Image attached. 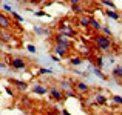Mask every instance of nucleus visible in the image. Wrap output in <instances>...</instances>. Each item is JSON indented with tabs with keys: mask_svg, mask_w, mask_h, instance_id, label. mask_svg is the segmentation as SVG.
Masks as SVG:
<instances>
[{
	"mask_svg": "<svg viewBox=\"0 0 122 115\" xmlns=\"http://www.w3.org/2000/svg\"><path fill=\"white\" fill-rule=\"evenodd\" d=\"M11 68H14V69H25L26 68V63H25V60H22V58H12Z\"/></svg>",
	"mask_w": 122,
	"mask_h": 115,
	"instance_id": "nucleus-5",
	"label": "nucleus"
},
{
	"mask_svg": "<svg viewBox=\"0 0 122 115\" xmlns=\"http://www.w3.org/2000/svg\"><path fill=\"white\" fill-rule=\"evenodd\" d=\"M62 86H63V88H65V89H71V88H73V86L70 84V83L66 81V80H63V81H62Z\"/></svg>",
	"mask_w": 122,
	"mask_h": 115,
	"instance_id": "nucleus-25",
	"label": "nucleus"
},
{
	"mask_svg": "<svg viewBox=\"0 0 122 115\" xmlns=\"http://www.w3.org/2000/svg\"><path fill=\"white\" fill-rule=\"evenodd\" d=\"M20 2H22V3H31L33 0H20Z\"/></svg>",
	"mask_w": 122,
	"mask_h": 115,
	"instance_id": "nucleus-31",
	"label": "nucleus"
},
{
	"mask_svg": "<svg viewBox=\"0 0 122 115\" xmlns=\"http://www.w3.org/2000/svg\"><path fill=\"white\" fill-rule=\"evenodd\" d=\"M11 26H12L11 18L0 12V29H11Z\"/></svg>",
	"mask_w": 122,
	"mask_h": 115,
	"instance_id": "nucleus-4",
	"label": "nucleus"
},
{
	"mask_svg": "<svg viewBox=\"0 0 122 115\" xmlns=\"http://www.w3.org/2000/svg\"><path fill=\"white\" fill-rule=\"evenodd\" d=\"M5 62H6V63H5L6 66H11V63H12V57H11V55H6V57H5Z\"/></svg>",
	"mask_w": 122,
	"mask_h": 115,
	"instance_id": "nucleus-23",
	"label": "nucleus"
},
{
	"mask_svg": "<svg viewBox=\"0 0 122 115\" xmlns=\"http://www.w3.org/2000/svg\"><path fill=\"white\" fill-rule=\"evenodd\" d=\"M11 81H12V84H15L19 89H20V91H26L28 84H26L25 81H20V80H11Z\"/></svg>",
	"mask_w": 122,
	"mask_h": 115,
	"instance_id": "nucleus-9",
	"label": "nucleus"
},
{
	"mask_svg": "<svg viewBox=\"0 0 122 115\" xmlns=\"http://www.w3.org/2000/svg\"><path fill=\"white\" fill-rule=\"evenodd\" d=\"M48 94H50V97H51V98H54L56 101L63 100V97H65L63 91H60V89H59V88H56V86H53V88L48 91Z\"/></svg>",
	"mask_w": 122,
	"mask_h": 115,
	"instance_id": "nucleus-2",
	"label": "nucleus"
},
{
	"mask_svg": "<svg viewBox=\"0 0 122 115\" xmlns=\"http://www.w3.org/2000/svg\"><path fill=\"white\" fill-rule=\"evenodd\" d=\"M79 25L83 28H88L90 26V17H85V15H81L79 17Z\"/></svg>",
	"mask_w": 122,
	"mask_h": 115,
	"instance_id": "nucleus-11",
	"label": "nucleus"
},
{
	"mask_svg": "<svg viewBox=\"0 0 122 115\" xmlns=\"http://www.w3.org/2000/svg\"><path fill=\"white\" fill-rule=\"evenodd\" d=\"M73 88H74V91L77 92L79 95H83V94H88V92H90V88L86 86V83H83V81L74 83V84H73Z\"/></svg>",
	"mask_w": 122,
	"mask_h": 115,
	"instance_id": "nucleus-3",
	"label": "nucleus"
},
{
	"mask_svg": "<svg viewBox=\"0 0 122 115\" xmlns=\"http://www.w3.org/2000/svg\"><path fill=\"white\" fill-rule=\"evenodd\" d=\"M71 11L73 12H76V14H81L82 15V12H83V8L79 3H76V5H71Z\"/></svg>",
	"mask_w": 122,
	"mask_h": 115,
	"instance_id": "nucleus-14",
	"label": "nucleus"
},
{
	"mask_svg": "<svg viewBox=\"0 0 122 115\" xmlns=\"http://www.w3.org/2000/svg\"><path fill=\"white\" fill-rule=\"evenodd\" d=\"M54 49H56V52L59 54V55H62V57H65V55H66V52H65V51L62 49V48H59L57 44H56V48H54Z\"/></svg>",
	"mask_w": 122,
	"mask_h": 115,
	"instance_id": "nucleus-19",
	"label": "nucleus"
},
{
	"mask_svg": "<svg viewBox=\"0 0 122 115\" xmlns=\"http://www.w3.org/2000/svg\"><path fill=\"white\" fill-rule=\"evenodd\" d=\"M33 92L37 95H45V94H48V89L43 84H36V86H33Z\"/></svg>",
	"mask_w": 122,
	"mask_h": 115,
	"instance_id": "nucleus-7",
	"label": "nucleus"
},
{
	"mask_svg": "<svg viewBox=\"0 0 122 115\" xmlns=\"http://www.w3.org/2000/svg\"><path fill=\"white\" fill-rule=\"evenodd\" d=\"M102 31H104V35H108V37H111V29H110V28H107V26H102Z\"/></svg>",
	"mask_w": 122,
	"mask_h": 115,
	"instance_id": "nucleus-20",
	"label": "nucleus"
},
{
	"mask_svg": "<svg viewBox=\"0 0 122 115\" xmlns=\"http://www.w3.org/2000/svg\"><path fill=\"white\" fill-rule=\"evenodd\" d=\"M108 115H113V114H108Z\"/></svg>",
	"mask_w": 122,
	"mask_h": 115,
	"instance_id": "nucleus-33",
	"label": "nucleus"
},
{
	"mask_svg": "<svg viewBox=\"0 0 122 115\" xmlns=\"http://www.w3.org/2000/svg\"><path fill=\"white\" fill-rule=\"evenodd\" d=\"M90 26H91L94 31H101L102 29V25L99 23L96 18H93V17H90Z\"/></svg>",
	"mask_w": 122,
	"mask_h": 115,
	"instance_id": "nucleus-8",
	"label": "nucleus"
},
{
	"mask_svg": "<svg viewBox=\"0 0 122 115\" xmlns=\"http://www.w3.org/2000/svg\"><path fill=\"white\" fill-rule=\"evenodd\" d=\"M111 75H113L114 78L121 80L122 78V66H116V68L113 69V72H111Z\"/></svg>",
	"mask_w": 122,
	"mask_h": 115,
	"instance_id": "nucleus-10",
	"label": "nucleus"
},
{
	"mask_svg": "<svg viewBox=\"0 0 122 115\" xmlns=\"http://www.w3.org/2000/svg\"><path fill=\"white\" fill-rule=\"evenodd\" d=\"M3 8L6 9V11H9V12H12V9H11V6H8V5H3Z\"/></svg>",
	"mask_w": 122,
	"mask_h": 115,
	"instance_id": "nucleus-28",
	"label": "nucleus"
},
{
	"mask_svg": "<svg viewBox=\"0 0 122 115\" xmlns=\"http://www.w3.org/2000/svg\"><path fill=\"white\" fill-rule=\"evenodd\" d=\"M11 14H12V17H14V18H15V20H17V22H19V23H23V17H22V15H19V14H17V12H14V11H12V12H11Z\"/></svg>",
	"mask_w": 122,
	"mask_h": 115,
	"instance_id": "nucleus-17",
	"label": "nucleus"
},
{
	"mask_svg": "<svg viewBox=\"0 0 122 115\" xmlns=\"http://www.w3.org/2000/svg\"><path fill=\"white\" fill-rule=\"evenodd\" d=\"M96 66H97L99 69H101L102 66H104V62H102V58H101V57H97V58H96Z\"/></svg>",
	"mask_w": 122,
	"mask_h": 115,
	"instance_id": "nucleus-22",
	"label": "nucleus"
},
{
	"mask_svg": "<svg viewBox=\"0 0 122 115\" xmlns=\"http://www.w3.org/2000/svg\"><path fill=\"white\" fill-rule=\"evenodd\" d=\"M45 74H51V69H39L37 75H45Z\"/></svg>",
	"mask_w": 122,
	"mask_h": 115,
	"instance_id": "nucleus-24",
	"label": "nucleus"
},
{
	"mask_svg": "<svg viewBox=\"0 0 122 115\" xmlns=\"http://www.w3.org/2000/svg\"><path fill=\"white\" fill-rule=\"evenodd\" d=\"M107 17H110V18H113V20H119L121 18V15L117 14L114 9H110V11H107Z\"/></svg>",
	"mask_w": 122,
	"mask_h": 115,
	"instance_id": "nucleus-13",
	"label": "nucleus"
},
{
	"mask_svg": "<svg viewBox=\"0 0 122 115\" xmlns=\"http://www.w3.org/2000/svg\"><path fill=\"white\" fill-rule=\"evenodd\" d=\"M94 101H96L97 104H107L108 100H107V97H104L102 94H97V95L94 97Z\"/></svg>",
	"mask_w": 122,
	"mask_h": 115,
	"instance_id": "nucleus-12",
	"label": "nucleus"
},
{
	"mask_svg": "<svg viewBox=\"0 0 122 115\" xmlns=\"http://www.w3.org/2000/svg\"><path fill=\"white\" fill-rule=\"evenodd\" d=\"M62 115H71V114H70L68 111H65V109H63V111H62Z\"/></svg>",
	"mask_w": 122,
	"mask_h": 115,
	"instance_id": "nucleus-30",
	"label": "nucleus"
},
{
	"mask_svg": "<svg viewBox=\"0 0 122 115\" xmlns=\"http://www.w3.org/2000/svg\"><path fill=\"white\" fill-rule=\"evenodd\" d=\"M101 3H102V5H105V6H108L110 9H114V3L111 2V0H101Z\"/></svg>",
	"mask_w": 122,
	"mask_h": 115,
	"instance_id": "nucleus-16",
	"label": "nucleus"
},
{
	"mask_svg": "<svg viewBox=\"0 0 122 115\" xmlns=\"http://www.w3.org/2000/svg\"><path fill=\"white\" fill-rule=\"evenodd\" d=\"M111 100H113L114 103H117V104H121V106H122V97H119V95H113Z\"/></svg>",
	"mask_w": 122,
	"mask_h": 115,
	"instance_id": "nucleus-18",
	"label": "nucleus"
},
{
	"mask_svg": "<svg viewBox=\"0 0 122 115\" xmlns=\"http://www.w3.org/2000/svg\"><path fill=\"white\" fill-rule=\"evenodd\" d=\"M11 29H0V40L2 41H11Z\"/></svg>",
	"mask_w": 122,
	"mask_h": 115,
	"instance_id": "nucleus-6",
	"label": "nucleus"
},
{
	"mask_svg": "<svg viewBox=\"0 0 122 115\" xmlns=\"http://www.w3.org/2000/svg\"><path fill=\"white\" fill-rule=\"evenodd\" d=\"M94 74L97 75V77H101V78H105V75L102 74V71H101V69H99V68H94Z\"/></svg>",
	"mask_w": 122,
	"mask_h": 115,
	"instance_id": "nucleus-21",
	"label": "nucleus"
},
{
	"mask_svg": "<svg viewBox=\"0 0 122 115\" xmlns=\"http://www.w3.org/2000/svg\"><path fill=\"white\" fill-rule=\"evenodd\" d=\"M0 78H2V75H0Z\"/></svg>",
	"mask_w": 122,
	"mask_h": 115,
	"instance_id": "nucleus-34",
	"label": "nucleus"
},
{
	"mask_svg": "<svg viewBox=\"0 0 122 115\" xmlns=\"http://www.w3.org/2000/svg\"><path fill=\"white\" fill-rule=\"evenodd\" d=\"M94 46L101 49L102 52H108L113 48V38L104 35V34H96L94 35Z\"/></svg>",
	"mask_w": 122,
	"mask_h": 115,
	"instance_id": "nucleus-1",
	"label": "nucleus"
},
{
	"mask_svg": "<svg viewBox=\"0 0 122 115\" xmlns=\"http://www.w3.org/2000/svg\"><path fill=\"white\" fill-rule=\"evenodd\" d=\"M34 14H36L37 17H45V15H46V14H45L43 11H39V12H34Z\"/></svg>",
	"mask_w": 122,
	"mask_h": 115,
	"instance_id": "nucleus-27",
	"label": "nucleus"
},
{
	"mask_svg": "<svg viewBox=\"0 0 122 115\" xmlns=\"http://www.w3.org/2000/svg\"><path fill=\"white\" fill-rule=\"evenodd\" d=\"M5 66H6V65H5V63L2 62V60H0V68H5Z\"/></svg>",
	"mask_w": 122,
	"mask_h": 115,
	"instance_id": "nucleus-32",
	"label": "nucleus"
},
{
	"mask_svg": "<svg viewBox=\"0 0 122 115\" xmlns=\"http://www.w3.org/2000/svg\"><path fill=\"white\" fill-rule=\"evenodd\" d=\"M68 2L71 3V5H76V3H79V2H81V0H68Z\"/></svg>",
	"mask_w": 122,
	"mask_h": 115,
	"instance_id": "nucleus-29",
	"label": "nucleus"
},
{
	"mask_svg": "<svg viewBox=\"0 0 122 115\" xmlns=\"http://www.w3.org/2000/svg\"><path fill=\"white\" fill-rule=\"evenodd\" d=\"M26 49H28V51H30V52H33V54H34V52H36V48H34V46H33V44H26Z\"/></svg>",
	"mask_w": 122,
	"mask_h": 115,
	"instance_id": "nucleus-26",
	"label": "nucleus"
},
{
	"mask_svg": "<svg viewBox=\"0 0 122 115\" xmlns=\"http://www.w3.org/2000/svg\"><path fill=\"white\" fill-rule=\"evenodd\" d=\"M70 63H71L73 66H79V65H82V58L81 57H71Z\"/></svg>",
	"mask_w": 122,
	"mask_h": 115,
	"instance_id": "nucleus-15",
	"label": "nucleus"
}]
</instances>
